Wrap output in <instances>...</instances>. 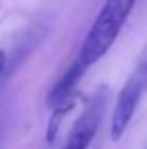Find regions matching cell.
Listing matches in <instances>:
<instances>
[{"label":"cell","instance_id":"3","mask_svg":"<svg viewBox=\"0 0 147 149\" xmlns=\"http://www.w3.org/2000/svg\"><path fill=\"white\" fill-rule=\"evenodd\" d=\"M106 102H107V92L104 88H101L90 99L88 106L83 109L80 118L74 121L62 149H88L90 142L94 141V137L99 130L101 121H102Z\"/></svg>","mask_w":147,"mask_h":149},{"label":"cell","instance_id":"2","mask_svg":"<svg viewBox=\"0 0 147 149\" xmlns=\"http://www.w3.org/2000/svg\"><path fill=\"white\" fill-rule=\"evenodd\" d=\"M147 87V63H142L133 73L128 76L125 81L123 88L118 94L116 104L112 108V116H111V139L119 141L123 134L126 132L135 109L142 99V94Z\"/></svg>","mask_w":147,"mask_h":149},{"label":"cell","instance_id":"4","mask_svg":"<svg viewBox=\"0 0 147 149\" xmlns=\"http://www.w3.org/2000/svg\"><path fill=\"white\" fill-rule=\"evenodd\" d=\"M85 70H87V66H85L80 59H76L73 64L68 68V71L59 78V81L54 85V88L49 92L47 102L52 104V106H55V104H59L61 101H64L66 97L73 95L74 87H76V83L80 81V78L83 76Z\"/></svg>","mask_w":147,"mask_h":149},{"label":"cell","instance_id":"6","mask_svg":"<svg viewBox=\"0 0 147 149\" xmlns=\"http://www.w3.org/2000/svg\"><path fill=\"white\" fill-rule=\"evenodd\" d=\"M5 61H7V56H5V52L0 49V73H2L3 68H5Z\"/></svg>","mask_w":147,"mask_h":149},{"label":"cell","instance_id":"5","mask_svg":"<svg viewBox=\"0 0 147 149\" xmlns=\"http://www.w3.org/2000/svg\"><path fill=\"white\" fill-rule=\"evenodd\" d=\"M74 104H76L74 95H69V97H66L64 101H61L59 104H55V109L52 111V116H50V120H49V127H47V141H49V142H52V141L55 139V135H57V132H59V128H61L62 120H64L66 114L74 108Z\"/></svg>","mask_w":147,"mask_h":149},{"label":"cell","instance_id":"1","mask_svg":"<svg viewBox=\"0 0 147 149\" xmlns=\"http://www.w3.org/2000/svg\"><path fill=\"white\" fill-rule=\"evenodd\" d=\"M137 0H106L80 49L78 59L88 68L112 47Z\"/></svg>","mask_w":147,"mask_h":149}]
</instances>
